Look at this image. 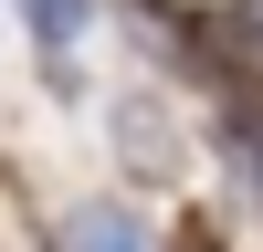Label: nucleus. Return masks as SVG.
<instances>
[{
  "label": "nucleus",
  "instance_id": "f257e3e1",
  "mask_svg": "<svg viewBox=\"0 0 263 252\" xmlns=\"http://www.w3.org/2000/svg\"><path fill=\"white\" fill-rule=\"evenodd\" d=\"M21 11V42H32V63L53 84H74V63H84V42H95V0H11Z\"/></svg>",
  "mask_w": 263,
  "mask_h": 252
},
{
  "label": "nucleus",
  "instance_id": "f03ea898",
  "mask_svg": "<svg viewBox=\"0 0 263 252\" xmlns=\"http://www.w3.org/2000/svg\"><path fill=\"white\" fill-rule=\"evenodd\" d=\"M53 252H147V231H137V210H105V200H84V210H63Z\"/></svg>",
  "mask_w": 263,
  "mask_h": 252
}]
</instances>
